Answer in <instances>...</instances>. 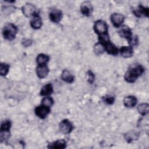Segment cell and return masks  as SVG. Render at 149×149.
Returning a JSON list of instances; mask_svg holds the SVG:
<instances>
[{
  "mask_svg": "<svg viewBox=\"0 0 149 149\" xmlns=\"http://www.w3.org/2000/svg\"><path fill=\"white\" fill-rule=\"evenodd\" d=\"M93 29L94 32L98 36L108 34V26L107 23L102 20H98L94 22Z\"/></svg>",
  "mask_w": 149,
  "mask_h": 149,
  "instance_id": "cell-3",
  "label": "cell"
},
{
  "mask_svg": "<svg viewBox=\"0 0 149 149\" xmlns=\"http://www.w3.org/2000/svg\"><path fill=\"white\" fill-rule=\"evenodd\" d=\"M49 56L45 54H39L36 58V63L39 65H47L49 61Z\"/></svg>",
  "mask_w": 149,
  "mask_h": 149,
  "instance_id": "cell-21",
  "label": "cell"
},
{
  "mask_svg": "<svg viewBox=\"0 0 149 149\" xmlns=\"http://www.w3.org/2000/svg\"><path fill=\"white\" fill-rule=\"evenodd\" d=\"M125 16L119 13H113L111 15L110 20L113 24V26L116 27L118 28L122 26L124 21H125Z\"/></svg>",
  "mask_w": 149,
  "mask_h": 149,
  "instance_id": "cell-7",
  "label": "cell"
},
{
  "mask_svg": "<svg viewBox=\"0 0 149 149\" xmlns=\"http://www.w3.org/2000/svg\"><path fill=\"white\" fill-rule=\"evenodd\" d=\"M33 44V41L31 39H28V38H24L22 40V44L23 45V46H24V47H30V45H31V44Z\"/></svg>",
  "mask_w": 149,
  "mask_h": 149,
  "instance_id": "cell-30",
  "label": "cell"
},
{
  "mask_svg": "<svg viewBox=\"0 0 149 149\" xmlns=\"http://www.w3.org/2000/svg\"><path fill=\"white\" fill-rule=\"evenodd\" d=\"M87 81L89 83L92 84L94 83L95 80V74L91 70H88L87 72Z\"/></svg>",
  "mask_w": 149,
  "mask_h": 149,
  "instance_id": "cell-28",
  "label": "cell"
},
{
  "mask_svg": "<svg viewBox=\"0 0 149 149\" xmlns=\"http://www.w3.org/2000/svg\"><path fill=\"white\" fill-rule=\"evenodd\" d=\"M105 47V51L109 55H116L119 53V49L116 46L113 44L111 41H108L104 44Z\"/></svg>",
  "mask_w": 149,
  "mask_h": 149,
  "instance_id": "cell-16",
  "label": "cell"
},
{
  "mask_svg": "<svg viewBox=\"0 0 149 149\" xmlns=\"http://www.w3.org/2000/svg\"><path fill=\"white\" fill-rule=\"evenodd\" d=\"M22 11L23 14L27 17H33L34 15L38 14L37 9L36 6L31 3H27L22 7Z\"/></svg>",
  "mask_w": 149,
  "mask_h": 149,
  "instance_id": "cell-6",
  "label": "cell"
},
{
  "mask_svg": "<svg viewBox=\"0 0 149 149\" xmlns=\"http://www.w3.org/2000/svg\"><path fill=\"white\" fill-rule=\"evenodd\" d=\"M123 105L125 107L131 108L134 107L137 103V99L134 95H128L123 98Z\"/></svg>",
  "mask_w": 149,
  "mask_h": 149,
  "instance_id": "cell-17",
  "label": "cell"
},
{
  "mask_svg": "<svg viewBox=\"0 0 149 149\" xmlns=\"http://www.w3.org/2000/svg\"><path fill=\"white\" fill-rule=\"evenodd\" d=\"M49 72L47 65H39L36 68V74L40 79H44L47 76Z\"/></svg>",
  "mask_w": 149,
  "mask_h": 149,
  "instance_id": "cell-13",
  "label": "cell"
},
{
  "mask_svg": "<svg viewBox=\"0 0 149 149\" xmlns=\"http://www.w3.org/2000/svg\"><path fill=\"white\" fill-rule=\"evenodd\" d=\"M119 52L120 55L125 58H129L132 57L134 54V50L133 47L129 46H122L119 50Z\"/></svg>",
  "mask_w": 149,
  "mask_h": 149,
  "instance_id": "cell-14",
  "label": "cell"
},
{
  "mask_svg": "<svg viewBox=\"0 0 149 149\" xmlns=\"http://www.w3.org/2000/svg\"><path fill=\"white\" fill-rule=\"evenodd\" d=\"M10 66L9 64L4 62L0 63V74L2 76H5L9 73Z\"/></svg>",
  "mask_w": 149,
  "mask_h": 149,
  "instance_id": "cell-25",
  "label": "cell"
},
{
  "mask_svg": "<svg viewBox=\"0 0 149 149\" xmlns=\"http://www.w3.org/2000/svg\"><path fill=\"white\" fill-rule=\"evenodd\" d=\"M18 29L17 26L12 23L6 24L2 29V35L6 40L12 41L17 35Z\"/></svg>",
  "mask_w": 149,
  "mask_h": 149,
  "instance_id": "cell-2",
  "label": "cell"
},
{
  "mask_svg": "<svg viewBox=\"0 0 149 149\" xmlns=\"http://www.w3.org/2000/svg\"><path fill=\"white\" fill-rule=\"evenodd\" d=\"M63 17L62 12L61 10L58 9H52L49 13V17L50 20L54 23H59Z\"/></svg>",
  "mask_w": 149,
  "mask_h": 149,
  "instance_id": "cell-11",
  "label": "cell"
},
{
  "mask_svg": "<svg viewBox=\"0 0 149 149\" xmlns=\"http://www.w3.org/2000/svg\"><path fill=\"white\" fill-rule=\"evenodd\" d=\"M61 79L67 83H72L74 81V75L68 69H64L62 70L61 74Z\"/></svg>",
  "mask_w": 149,
  "mask_h": 149,
  "instance_id": "cell-19",
  "label": "cell"
},
{
  "mask_svg": "<svg viewBox=\"0 0 149 149\" xmlns=\"http://www.w3.org/2000/svg\"><path fill=\"white\" fill-rule=\"evenodd\" d=\"M30 24L31 27L34 30H38L41 27L42 25V21L41 17L38 15V13L34 15L32 17L30 20Z\"/></svg>",
  "mask_w": 149,
  "mask_h": 149,
  "instance_id": "cell-18",
  "label": "cell"
},
{
  "mask_svg": "<svg viewBox=\"0 0 149 149\" xmlns=\"http://www.w3.org/2000/svg\"><path fill=\"white\" fill-rule=\"evenodd\" d=\"M54 91V88L51 83H47L44 85L40 90V95L41 96H49Z\"/></svg>",
  "mask_w": 149,
  "mask_h": 149,
  "instance_id": "cell-20",
  "label": "cell"
},
{
  "mask_svg": "<svg viewBox=\"0 0 149 149\" xmlns=\"http://www.w3.org/2000/svg\"><path fill=\"white\" fill-rule=\"evenodd\" d=\"M51 112V107L45 106L42 104H40L37 106L34 109L35 115L41 119H45L47 116Z\"/></svg>",
  "mask_w": 149,
  "mask_h": 149,
  "instance_id": "cell-5",
  "label": "cell"
},
{
  "mask_svg": "<svg viewBox=\"0 0 149 149\" xmlns=\"http://www.w3.org/2000/svg\"><path fill=\"white\" fill-rule=\"evenodd\" d=\"M67 143L64 139H58L51 143H49L47 146L48 148L54 149H63L66 147Z\"/></svg>",
  "mask_w": 149,
  "mask_h": 149,
  "instance_id": "cell-15",
  "label": "cell"
},
{
  "mask_svg": "<svg viewBox=\"0 0 149 149\" xmlns=\"http://www.w3.org/2000/svg\"><path fill=\"white\" fill-rule=\"evenodd\" d=\"M132 12L137 17H148L149 14V9L148 8L145 7L142 5H139L136 8L132 10Z\"/></svg>",
  "mask_w": 149,
  "mask_h": 149,
  "instance_id": "cell-9",
  "label": "cell"
},
{
  "mask_svg": "<svg viewBox=\"0 0 149 149\" xmlns=\"http://www.w3.org/2000/svg\"><path fill=\"white\" fill-rule=\"evenodd\" d=\"M93 51L96 55L98 56L102 54L105 51L104 45L99 41L97 42L93 47Z\"/></svg>",
  "mask_w": 149,
  "mask_h": 149,
  "instance_id": "cell-23",
  "label": "cell"
},
{
  "mask_svg": "<svg viewBox=\"0 0 149 149\" xmlns=\"http://www.w3.org/2000/svg\"><path fill=\"white\" fill-rule=\"evenodd\" d=\"M103 101L107 105H112L114 103L115 101V98L113 95H107L102 97Z\"/></svg>",
  "mask_w": 149,
  "mask_h": 149,
  "instance_id": "cell-27",
  "label": "cell"
},
{
  "mask_svg": "<svg viewBox=\"0 0 149 149\" xmlns=\"http://www.w3.org/2000/svg\"><path fill=\"white\" fill-rule=\"evenodd\" d=\"M140 137V133L134 130H131L124 134V138L128 143H131L134 141L137 140Z\"/></svg>",
  "mask_w": 149,
  "mask_h": 149,
  "instance_id": "cell-12",
  "label": "cell"
},
{
  "mask_svg": "<svg viewBox=\"0 0 149 149\" xmlns=\"http://www.w3.org/2000/svg\"><path fill=\"white\" fill-rule=\"evenodd\" d=\"M139 38L138 36L136 35H133L131 40L128 42L129 45L133 47V46H137L139 44Z\"/></svg>",
  "mask_w": 149,
  "mask_h": 149,
  "instance_id": "cell-29",
  "label": "cell"
},
{
  "mask_svg": "<svg viewBox=\"0 0 149 149\" xmlns=\"http://www.w3.org/2000/svg\"><path fill=\"white\" fill-rule=\"evenodd\" d=\"M118 34L120 37L126 39L127 42H129L133 36L131 29L126 25H122L120 27V29L118 30Z\"/></svg>",
  "mask_w": 149,
  "mask_h": 149,
  "instance_id": "cell-8",
  "label": "cell"
},
{
  "mask_svg": "<svg viewBox=\"0 0 149 149\" xmlns=\"http://www.w3.org/2000/svg\"><path fill=\"white\" fill-rule=\"evenodd\" d=\"M74 127L73 123L68 119H64L62 120L59 124V129L61 132L65 134H70Z\"/></svg>",
  "mask_w": 149,
  "mask_h": 149,
  "instance_id": "cell-4",
  "label": "cell"
},
{
  "mask_svg": "<svg viewBox=\"0 0 149 149\" xmlns=\"http://www.w3.org/2000/svg\"><path fill=\"white\" fill-rule=\"evenodd\" d=\"M137 111L141 116H146L149 112V105L148 103H141L137 107Z\"/></svg>",
  "mask_w": 149,
  "mask_h": 149,
  "instance_id": "cell-22",
  "label": "cell"
},
{
  "mask_svg": "<svg viewBox=\"0 0 149 149\" xmlns=\"http://www.w3.org/2000/svg\"><path fill=\"white\" fill-rule=\"evenodd\" d=\"M93 11V7L90 1H84L80 5V12L81 14L86 17L91 16Z\"/></svg>",
  "mask_w": 149,
  "mask_h": 149,
  "instance_id": "cell-10",
  "label": "cell"
},
{
  "mask_svg": "<svg viewBox=\"0 0 149 149\" xmlns=\"http://www.w3.org/2000/svg\"><path fill=\"white\" fill-rule=\"evenodd\" d=\"M12 126V122L9 119L2 122L0 127V132H10Z\"/></svg>",
  "mask_w": 149,
  "mask_h": 149,
  "instance_id": "cell-24",
  "label": "cell"
},
{
  "mask_svg": "<svg viewBox=\"0 0 149 149\" xmlns=\"http://www.w3.org/2000/svg\"><path fill=\"white\" fill-rule=\"evenodd\" d=\"M54 103V100L52 97L49 96H46L42 99L41 104L44 105L49 107H51L53 105Z\"/></svg>",
  "mask_w": 149,
  "mask_h": 149,
  "instance_id": "cell-26",
  "label": "cell"
},
{
  "mask_svg": "<svg viewBox=\"0 0 149 149\" xmlns=\"http://www.w3.org/2000/svg\"><path fill=\"white\" fill-rule=\"evenodd\" d=\"M145 71V69L143 65L140 64H134L131 66L124 74L125 80L129 83H133L136 82L137 79Z\"/></svg>",
  "mask_w": 149,
  "mask_h": 149,
  "instance_id": "cell-1",
  "label": "cell"
}]
</instances>
